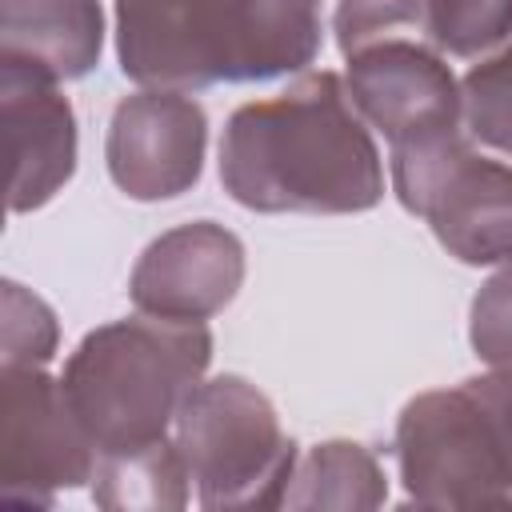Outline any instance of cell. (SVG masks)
I'll return each instance as SVG.
<instances>
[{
	"mask_svg": "<svg viewBox=\"0 0 512 512\" xmlns=\"http://www.w3.org/2000/svg\"><path fill=\"white\" fill-rule=\"evenodd\" d=\"M220 180L252 212H368L384 196L380 152L336 72H312L228 116Z\"/></svg>",
	"mask_w": 512,
	"mask_h": 512,
	"instance_id": "1",
	"label": "cell"
},
{
	"mask_svg": "<svg viewBox=\"0 0 512 512\" xmlns=\"http://www.w3.org/2000/svg\"><path fill=\"white\" fill-rule=\"evenodd\" d=\"M320 36V0H116V56L144 88L188 92L300 72Z\"/></svg>",
	"mask_w": 512,
	"mask_h": 512,
	"instance_id": "2",
	"label": "cell"
},
{
	"mask_svg": "<svg viewBox=\"0 0 512 512\" xmlns=\"http://www.w3.org/2000/svg\"><path fill=\"white\" fill-rule=\"evenodd\" d=\"M208 360L212 332L204 324L144 312L88 332L60 384L84 432L108 456L164 440Z\"/></svg>",
	"mask_w": 512,
	"mask_h": 512,
	"instance_id": "3",
	"label": "cell"
},
{
	"mask_svg": "<svg viewBox=\"0 0 512 512\" xmlns=\"http://www.w3.org/2000/svg\"><path fill=\"white\" fill-rule=\"evenodd\" d=\"M400 480L428 508H512V372L436 388L396 420Z\"/></svg>",
	"mask_w": 512,
	"mask_h": 512,
	"instance_id": "4",
	"label": "cell"
},
{
	"mask_svg": "<svg viewBox=\"0 0 512 512\" xmlns=\"http://www.w3.org/2000/svg\"><path fill=\"white\" fill-rule=\"evenodd\" d=\"M176 452L204 508H276L284 504L296 444L276 408L240 376L200 380L176 412Z\"/></svg>",
	"mask_w": 512,
	"mask_h": 512,
	"instance_id": "5",
	"label": "cell"
},
{
	"mask_svg": "<svg viewBox=\"0 0 512 512\" xmlns=\"http://www.w3.org/2000/svg\"><path fill=\"white\" fill-rule=\"evenodd\" d=\"M392 184L456 260L512 264V164L480 156L464 128L396 144Z\"/></svg>",
	"mask_w": 512,
	"mask_h": 512,
	"instance_id": "6",
	"label": "cell"
},
{
	"mask_svg": "<svg viewBox=\"0 0 512 512\" xmlns=\"http://www.w3.org/2000/svg\"><path fill=\"white\" fill-rule=\"evenodd\" d=\"M100 468V448L72 412L64 384L44 368L0 376V492L24 504H48L56 488H76Z\"/></svg>",
	"mask_w": 512,
	"mask_h": 512,
	"instance_id": "7",
	"label": "cell"
},
{
	"mask_svg": "<svg viewBox=\"0 0 512 512\" xmlns=\"http://www.w3.org/2000/svg\"><path fill=\"white\" fill-rule=\"evenodd\" d=\"M208 144L204 108L172 88H148L116 104L108 124V176L132 200H168L196 184Z\"/></svg>",
	"mask_w": 512,
	"mask_h": 512,
	"instance_id": "8",
	"label": "cell"
},
{
	"mask_svg": "<svg viewBox=\"0 0 512 512\" xmlns=\"http://www.w3.org/2000/svg\"><path fill=\"white\" fill-rule=\"evenodd\" d=\"M348 96L384 140L412 144L464 124V92L452 68L420 40H384L348 56Z\"/></svg>",
	"mask_w": 512,
	"mask_h": 512,
	"instance_id": "9",
	"label": "cell"
},
{
	"mask_svg": "<svg viewBox=\"0 0 512 512\" xmlns=\"http://www.w3.org/2000/svg\"><path fill=\"white\" fill-rule=\"evenodd\" d=\"M240 280H244L240 240L212 220H196L164 232L144 248V256L132 268L128 292L132 304L148 316L204 324L224 304H232Z\"/></svg>",
	"mask_w": 512,
	"mask_h": 512,
	"instance_id": "10",
	"label": "cell"
},
{
	"mask_svg": "<svg viewBox=\"0 0 512 512\" xmlns=\"http://www.w3.org/2000/svg\"><path fill=\"white\" fill-rule=\"evenodd\" d=\"M56 84L60 80L20 60H0V116L12 164V212H32L48 204L76 168V116Z\"/></svg>",
	"mask_w": 512,
	"mask_h": 512,
	"instance_id": "11",
	"label": "cell"
},
{
	"mask_svg": "<svg viewBox=\"0 0 512 512\" xmlns=\"http://www.w3.org/2000/svg\"><path fill=\"white\" fill-rule=\"evenodd\" d=\"M0 44V60H20L52 80H80L100 60V0H4Z\"/></svg>",
	"mask_w": 512,
	"mask_h": 512,
	"instance_id": "12",
	"label": "cell"
},
{
	"mask_svg": "<svg viewBox=\"0 0 512 512\" xmlns=\"http://www.w3.org/2000/svg\"><path fill=\"white\" fill-rule=\"evenodd\" d=\"M388 496V480L376 456L352 440L316 444L296 460L284 504L288 508H376Z\"/></svg>",
	"mask_w": 512,
	"mask_h": 512,
	"instance_id": "13",
	"label": "cell"
},
{
	"mask_svg": "<svg viewBox=\"0 0 512 512\" xmlns=\"http://www.w3.org/2000/svg\"><path fill=\"white\" fill-rule=\"evenodd\" d=\"M92 496L100 508H184L188 468L168 440L132 452H108L92 476Z\"/></svg>",
	"mask_w": 512,
	"mask_h": 512,
	"instance_id": "14",
	"label": "cell"
},
{
	"mask_svg": "<svg viewBox=\"0 0 512 512\" xmlns=\"http://www.w3.org/2000/svg\"><path fill=\"white\" fill-rule=\"evenodd\" d=\"M332 24L344 56L384 40L432 44V0H340Z\"/></svg>",
	"mask_w": 512,
	"mask_h": 512,
	"instance_id": "15",
	"label": "cell"
},
{
	"mask_svg": "<svg viewBox=\"0 0 512 512\" xmlns=\"http://www.w3.org/2000/svg\"><path fill=\"white\" fill-rule=\"evenodd\" d=\"M464 124L468 136L512 156V44L480 60L464 80Z\"/></svg>",
	"mask_w": 512,
	"mask_h": 512,
	"instance_id": "16",
	"label": "cell"
},
{
	"mask_svg": "<svg viewBox=\"0 0 512 512\" xmlns=\"http://www.w3.org/2000/svg\"><path fill=\"white\" fill-rule=\"evenodd\" d=\"M512 36V0H432V48L484 56Z\"/></svg>",
	"mask_w": 512,
	"mask_h": 512,
	"instance_id": "17",
	"label": "cell"
},
{
	"mask_svg": "<svg viewBox=\"0 0 512 512\" xmlns=\"http://www.w3.org/2000/svg\"><path fill=\"white\" fill-rule=\"evenodd\" d=\"M0 332H4V364L12 368H44L56 352V316L52 308L28 292L24 284L8 280L4 284V312H0Z\"/></svg>",
	"mask_w": 512,
	"mask_h": 512,
	"instance_id": "18",
	"label": "cell"
},
{
	"mask_svg": "<svg viewBox=\"0 0 512 512\" xmlns=\"http://www.w3.org/2000/svg\"><path fill=\"white\" fill-rule=\"evenodd\" d=\"M468 340L476 356L500 372H512V264H504L472 300Z\"/></svg>",
	"mask_w": 512,
	"mask_h": 512,
	"instance_id": "19",
	"label": "cell"
}]
</instances>
